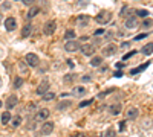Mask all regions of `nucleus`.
<instances>
[{
  "label": "nucleus",
  "mask_w": 153,
  "mask_h": 137,
  "mask_svg": "<svg viewBox=\"0 0 153 137\" xmlns=\"http://www.w3.org/2000/svg\"><path fill=\"white\" fill-rule=\"evenodd\" d=\"M120 14H121V17H126V18H127V17H130V15L133 14V9H132L130 6L126 5V6H123V9H121Z\"/></svg>",
  "instance_id": "nucleus-18"
},
{
  "label": "nucleus",
  "mask_w": 153,
  "mask_h": 137,
  "mask_svg": "<svg viewBox=\"0 0 153 137\" xmlns=\"http://www.w3.org/2000/svg\"><path fill=\"white\" fill-rule=\"evenodd\" d=\"M110 92H112V90H106V92H101V93L98 95V97H100V99H101V97H104V96H107V95H109Z\"/></svg>",
  "instance_id": "nucleus-38"
},
{
  "label": "nucleus",
  "mask_w": 153,
  "mask_h": 137,
  "mask_svg": "<svg viewBox=\"0 0 153 137\" xmlns=\"http://www.w3.org/2000/svg\"><path fill=\"white\" fill-rule=\"evenodd\" d=\"M136 52H138V51H130V52H127V53H126V55L123 56V61H127V59H129L130 56H133V55H135Z\"/></svg>",
  "instance_id": "nucleus-34"
},
{
  "label": "nucleus",
  "mask_w": 153,
  "mask_h": 137,
  "mask_svg": "<svg viewBox=\"0 0 153 137\" xmlns=\"http://www.w3.org/2000/svg\"><path fill=\"white\" fill-rule=\"evenodd\" d=\"M11 119H12V116H11V113L8 110L3 111L2 116H0V122H2V125H8V123H11Z\"/></svg>",
  "instance_id": "nucleus-16"
},
{
  "label": "nucleus",
  "mask_w": 153,
  "mask_h": 137,
  "mask_svg": "<svg viewBox=\"0 0 153 137\" xmlns=\"http://www.w3.org/2000/svg\"><path fill=\"white\" fill-rule=\"evenodd\" d=\"M117 51H118V47L115 44H107L103 47V56H113L117 53Z\"/></svg>",
  "instance_id": "nucleus-8"
},
{
  "label": "nucleus",
  "mask_w": 153,
  "mask_h": 137,
  "mask_svg": "<svg viewBox=\"0 0 153 137\" xmlns=\"http://www.w3.org/2000/svg\"><path fill=\"white\" fill-rule=\"evenodd\" d=\"M149 66H150V63L147 61V63H144V64H141V66H138L136 69H133L130 73H132V75H136V73H139V72H143V70H144L146 67H149Z\"/></svg>",
  "instance_id": "nucleus-26"
},
{
  "label": "nucleus",
  "mask_w": 153,
  "mask_h": 137,
  "mask_svg": "<svg viewBox=\"0 0 153 137\" xmlns=\"http://www.w3.org/2000/svg\"><path fill=\"white\" fill-rule=\"evenodd\" d=\"M22 2H23L25 5H26V6H31V5L35 2V0H22Z\"/></svg>",
  "instance_id": "nucleus-40"
},
{
  "label": "nucleus",
  "mask_w": 153,
  "mask_h": 137,
  "mask_svg": "<svg viewBox=\"0 0 153 137\" xmlns=\"http://www.w3.org/2000/svg\"><path fill=\"white\" fill-rule=\"evenodd\" d=\"M123 66H124V63H118V64H117V67H118V69H121Z\"/></svg>",
  "instance_id": "nucleus-47"
},
{
  "label": "nucleus",
  "mask_w": 153,
  "mask_h": 137,
  "mask_svg": "<svg viewBox=\"0 0 153 137\" xmlns=\"http://www.w3.org/2000/svg\"><path fill=\"white\" fill-rule=\"evenodd\" d=\"M101 64H103V56H92V59H91L92 67H100Z\"/></svg>",
  "instance_id": "nucleus-21"
},
{
  "label": "nucleus",
  "mask_w": 153,
  "mask_h": 137,
  "mask_svg": "<svg viewBox=\"0 0 153 137\" xmlns=\"http://www.w3.org/2000/svg\"><path fill=\"white\" fill-rule=\"evenodd\" d=\"M22 85H23V79L17 76V78L14 79V89H20V87H22Z\"/></svg>",
  "instance_id": "nucleus-32"
},
{
  "label": "nucleus",
  "mask_w": 153,
  "mask_h": 137,
  "mask_svg": "<svg viewBox=\"0 0 153 137\" xmlns=\"http://www.w3.org/2000/svg\"><path fill=\"white\" fill-rule=\"evenodd\" d=\"M89 23H91V15L83 14V15H78V17H76V24H78L80 28H84V26H87Z\"/></svg>",
  "instance_id": "nucleus-12"
},
{
  "label": "nucleus",
  "mask_w": 153,
  "mask_h": 137,
  "mask_svg": "<svg viewBox=\"0 0 153 137\" xmlns=\"http://www.w3.org/2000/svg\"><path fill=\"white\" fill-rule=\"evenodd\" d=\"M57 29V21L55 20H48L45 23V26H43V32L45 35H52Z\"/></svg>",
  "instance_id": "nucleus-2"
},
{
  "label": "nucleus",
  "mask_w": 153,
  "mask_h": 137,
  "mask_svg": "<svg viewBox=\"0 0 153 137\" xmlns=\"http://www.w3.org/2000/svg\"><path fill=\"white\" fill-rule=\"evenodd\" d=\"M0 21H2V12H0Z\"/></svg>",
  "instance_id": "nucleus-49"
},
{
  "label": "nucleus",
  "mask_w": 153,
  "mask_h": 137,
  "mask_svg": "<svg viewBox=\"0 0 153 137\" xmlns=\"http://www.w3.org/2000/svg\"><path fill=\"white\" fill-rule=\"evenodd\" d=\"M38 12H40V8H38V6H32L29 11H28V14H26V18L28 20H31V18H34L37 14H38Z\"/></svg>",
  "instance_id": "nucleus-19"
},
{
  "label": "nucleus",
  "mask_w": 153,
  "mask_h": 137,
  "mask_svg": "<svg viewBox=\"0 0 153 137\" xmlns=\"http://www.w3.org/2000/svg\"><path fill=\"white\" fill-rule=\"evenodd\" d=\"M104 34H106V31H104V29H98V31H95V32H94V35H95V37L104 35Z\"/></svg>",
  "instance_id": "nucleus-37"
},
{
  "label": "nucleus",
  "mask_w": 153,
  "mask_h": 137,
  "mask_svg": "<svg viewBox=\"0 0 153 137\" xmlns=\"http://www.w3.org/2000/svg\"><path fill=\"white\" fill-rule=\"evenodd\" d=\"M0 87H2V78H0Z\"/></svg>",
  "instance_id": "nucleus-50"
},
{
  "label": "nucleus",
  "mask_w": 153,
  "mask_h": 137,
  "mask_svg": "<svg viewBox=\"0 0 153 137\" xmlns=\"http://www.w3.org/2000/svg\"><path fill=\"white\" fill-rule=\"evenodd\" d=\"M92 102H94V99H87V101H83V102H80V108H84V107L92 105Z\"/></svg>",
  "instance_id": "nucleus-33"
},
{
  "label": "nucleus",
  "mask_w": 153,
  "mask_h": 137,
  "mask_svg": "<svg viewBox=\"0 0 153 137\" xmlns=\"http://www.w3.org/2000/svg\"><path fill=\"white\" fill-rule=\"evenodd\" d=\"M74 79H76V75H74V73L65 75V78H63V81H65L66 84H71V82H74Z\"/></svg>",
  "instance_id": "nucleus-27"
},
{
  "label": "nucleus",
  "mask_w": 153,
  "mask_h": 137,
  "mask_svg": "<svg viewBox=\"0 0 153 137\" xmlns=\"http://www.w3.org/2000/svg\"><path fill=\"white\" fill-rule=\"evenodd\" d=\"M121 110H123V105L121 104H112V105H109V113L112 116H118L121 113Z\"/></svg>",
  "instance_id": "nucleus-14"
},
{
  "label": "nucleus",
  "mask_w": 153,
  "mask_h": 137,
  "mask_svg": "<svg viewBox=\"0 0 153 137\" xmlns=\"http://www.w3.org/2000/svg\"><path fill=\"white\" fill-rule=\"evenodd\" d=\"M17 105H19V97H17L16 95H11V96L6 99V110L11 111L12 108H16Z\"/></svg>",
  "instance_id": "nucleus-7"
},
{
  "label": "nucleus",
  "mask_w": 153,
  "mask_h": 137,
  "mask_svg": "<svg viewBox=\"0 0 153 137\" xmlns=\"http://www.w3.org/2000/svg\"><path fill=\"white\" fill-rule=\"evenodd\" d=\"M81 81L83 82H91L92 81V76H91V75H84V76L81 78Z\"/></svg>",
  "instance_id": "nucleus-35"
},
{
  "label": "nucleus",
  "mask_w": 153,
  "mask_h": 137,
  "mask_svg": "<svg viewBox=\"0 0 153 137\" xmlns=\"http://www.w3.org/2000/svg\"><path fill=\"white\" fill-rule=\"evenodd\" d=\"M129 44H130V43H127V41H126V43H123V44H121V47H127Z\"/></svg>",
  "instance_id": "nucleus-46"
},
{
  "label": "nucleus",
  "mask_w": 153,
  "mask_h": 137,
  "mask_svg": "<svg viewBox=\"0 0 153 137\" xmlns=\"http://www.w3.org/2000/svg\"><path fill=\"white\" fill-rule=\"evenodd\" d=\"M49 114H51V111H49L48 108H42V110H38V111H37V114H35V120L43 122V120H46V119L49 117Z\"/></svg>",
  "instance_id": "nucleus-11"
},
{
  "label": "nucleus",
  "mask_w": 153,
  "mask_h": 137,
  "mask_svg": "<svg viewBox=\"0 0 153 137\" xmlns=\"http://www.w3.org/2000/svg\"><path fill=\"white\" fill-rule=\"evenodd\" d=\"M104 137H117V130L115 128H109L104 134Z\"/></svg>",
  "instance_id": "nucleus-30"
},
{
  "label": "nucleus",
  "mask_w": 153,
  "mask_h": 137,
  "mask_svg": "<svg viewBox=\"0 0 153 137\" xmlns=\"http://www.w3.org/2000/svg\"><path fill=\"white\" fill-rule=\"evenodd\" d=\"M52 99H55V93H52V92H46L43 95V101H46V102L52 101Z\"/></svg>",
  "instance_id": "nucleus-28"
},
{
  "label": "nucleus",
  "mask_w": 153,
  "mask_h": 137,
  "mask_svg": "<svg viewBox=\"0 0 153 137\" xmlns=\"http://www.w3.org/2000/svg\"><path fill=\"white\" fill-rule=\"evenodd\" d=\"M141 26H143V28H150V26H153V20H152V18H146V20L141 23Z\"/></svg>",
  "instance_id": "nucleus-31"
},
{
  "label": "nucleus",
  "mask_w": 153,
  "mask_h": 137,
  "mask_svg": "<svg viewBox=\"0 0 153 137\" xmlns=\"http://www.w3.org/2000/svg\"><path fill=\"white\" fill-rule=\"evenodd\" d=\"M135 14H136V17H149V11L147 9H136Z\"/></svg>",
  "instance_id": "nucleus-29"
},
{
  "label": "nucleus",
  "mask_w": 153,
  "mask_h": 137,
  "mask_svg": "<svg viewBox=\"0 0 153 137\" xmlns=\"http://www.w3.org/2000/svg\"><path fill=\"white\" fill-rule=\"evenodd\" d=\"M49 79H43L40 84L37 85V89H35V93L38 95V96H43L46 92H49Z\"/></svg>",
  "instance_id": "nucleus-4"
},
{
  "label": "nucleus",
  "mask_w": 153,
  "mask_h": 137,
  "mask_svg": "<svg viewBox=\"0 0 153 137\" xmlns=\"http://www.w3.org/2000/svg\"><path fill=\"white\" fill-rule=\"evenodd\" d=\"M138 114H139V111H138V108H135V107H130L129 110L126 111V117L130 119V120H135V119L138 117Z\"/></svg>",
  "instance_id": "nucleus-15"
},
{
  "label": "nucleus",
  "mask_w": 153,
  "mask_h": 137,
  "mask_svg": "<svg viewBox=\"0 0 153 137\" xmlns=\"http://www.w3.org/2000/svg\"><path fill=\"white\" fill-rule=\"evenodd\" d=\"M25 61H26V64L29 67H37L38 64H40V58H38L35 53H28L26 56H25Z\"/></svg>",
  "instance_id": "nucleus-5"
},
{
  "label": "nucleus",
  "mask_w": 153,
  "mask_h": 137,
  "mask_svg": "<svg viewBox=\"0 0 153 137\" xmlns=\"http://www.w3.org/2000/svg\"><path fill=\"white\" fill-rule=\"evenodd\" d=\"M147 35H149L147 32H144V34H139V35H136V37H135V40H136V41H138V40H143V38H146Z\"/></svg>",
  "instance_id": "nucleus-36"
},
{
  "label": "nucleus",
  "mask_w": 153,
  "mask_h": 137,
  "mask_svg": "<svg viewBox=\"0 0 153 137\" xmlns=\"http://www.w3.org/2000/svg\"><path fill=\"white\" fill-rule=\"evenodd\" d=\"M126 28L127 29H133V28H136L138 24H139V21H138V18L135 17V15H130V17H127L126 18Z\"/></svg>",
  "instance_id": "nucleus-13"
},
{
  "label": "nucleus",
  "mask_w": 153,
  "mask_h": 137,
  "mask_svg": "<svg viewBox=\"0 0 153 137\" xmlns=\"http://www.w3.org/2000/svg\"><path fill=\"white\" fill-rule=\"evenodd\" d=\"M22 120H23V119H22V116H19V114H17V116H12V119H11V125L14 127V128H17V127L22 125Z\"/></svg>",
  "instance_id": "nucleus-22"
},
{
  "label": "nucleus",
  "mask_w": 153,
  "mask_h": 137,
  "mask_svg": "<svg viewBox=\"0 0 153 137\" xmlns=\"http://www.w3.org/2000/svg\"><path fill=\"white\" fill-rule=\"evenodd\" d=\"M31 32H32V26L28 23V24H25L23 29H22V37H23V38H26V37L31 35Z\"/></svg>",
  "instance_id": "nucleus-20"
},
{
  "label": "nucleus",
  "mask_w": 153,
  "mask_h": 137,
  "mask_svg": "<svg viewBox=\"0 0 153 137\" xmlns=\"http://www.w3.org/2000/svg\"><path fill=\"white\" fill-rule=\"evenodd\" d=\"M2 8H3V9H11V3H9V2H3Z\"/></svg>",
  "instance_id": "nucleus-41"
},
{
  "label": "nucleus",
  "mask_w": 153,
  "mask_h": 137,
  "mask_svg": "<svg viewBox=\"0 0 153 137\" xmlns=\"http://www.w3.org/2000/svg\"><path fill=\"white\" fill-rule=\"evenodd\" d=\"M87 3V0H83V2H78V6H83V5H86Z\"/></svg>",
  "instance_id": "nucleus-45"
},
{
  "label": "nucleus",
  "mask_w": 153,
  "mask_h": 137,
  "mask_svg": "<svg viewBox=\"0 0 153 137\" xmlns=\"http://www.w3.org/2000/svg\"><path fill=\"white\" fill-rule=\"evenodd\" d=\"M75 37H76V34H75L74 29H68V31L65 32V40H66V41H69V40H75Z\"/></svg>",
  "instance_id": "nucleus-24"
},
{
  "label": "nucleus",
  "mask_w": 153,
  "mask_h": 137,
  "mask_svg": "<svg viewBox=\"0 0 153 137\" xmlns=\"http://www.w3.org/2000/svg\"><path fill=\"white\" fill-rule=\"evenodd\" d=\"M80 51H81V53L86 55V56H92V55L95 53V51H97V47H95L92 43H86V44H81Z\"/></svg>",
  "instance_id": "nucleus-3"
},
{
  "label": "nucleus",
  "mask_w": 153,
  "mask_h": 137,
  "mask_svg": "<svg viewBox=\"0 0 153 137\" xmlns=\"http://www.w3.org/2000/svg\"><path fill=\"white\" fill-rule=\"evenodd\" d=\"M5 28H6L8 32L16 31V28H17V20H16L14 17H8V18L5 20Z\"/></svg>",
  "instance_id": "nucleus-10"
},
{
  "label": "nucleus",
  "mask_w": 153,
  "mask_h": 137,
  "mask_svg": "<svg viewBox=\"0 0 153 137\" xmlns=\"http://www.w3.org/2000/svg\"><path fill=\"white\" fill-rule=\"evenodd\" d=\"M52 131H54V122H45L43 125H42V128H40V133L43 136L52 134Z\"/></svg>",
  "instance_id": "nucleus-9"
},
{
  "label": "nucleus",
  "mask_w": 153,
  "mask_h": 137,
  "mask_svg": "<svg viewBox=\"0 0 153 137\" xmlns=\"http://www.w3.org/2000/svg\"><path fill=\"white\" fill-rule=\"evenodd\" d=\"M80 47H81L80 43H78V41H75V40H69V41H66V44H65L66 52H76Z\"/></svg>",
  "instance_id": "nucleus-6"
},
{
  "label": "nucleus",
  "mask_w": 153,
  "mask_h": 137,
  "mask_svg": "<svg viewBox=\"0 0 153 137\" xmlns=\"http://www.w3.org/2000/svg\"><path fill=\"white\" fill-rule=\"evenodd\" d=\"M71 137H84V134H83V133H76V134H74V136H71Z\"/></svg>",
  "instance_id": "nucleus-43"
},
{
  "label": "nucleus",
  "mask_w": 153,
  "mask_h": 137,
  "mask_svg": "<svg viewBox=\"0 0 153 137\" xmlns=\"http://www.w3.org/2000/svg\"><path fill=\"white\" fill-rule=\"evenodd\" d=\"M126 130V122H121L120 123V131H124Z\"/></svg>",
  "instance_id": "nucleus-42"
},
{
  "label": "nucleus",
  "mask_w": 153,
  "mask_h": 137,
  "mask_svg": "<svg viewBox=\"0 0 153 137\" xmlns=\"http://www.w3.org/2000/svg\"><path fill=\"white\" fill-rule=\"evenodd\" d=\"M87 93V90H86V87H83V85H76V87H74V90H72V95H75V96H84Z\"/></svg>",
  "instance_id": "nucleus-17"
},
{
  "label": "nucleus",
  "mask_w": 153,
  "mask_h": 137,
  "mask_svg": "<svg viewBox=\"0 0 153 137\" xmlns=\"http://www.w3.org/2000/svg\"><path fill=\"white\" fill-rule=\"evenodd\" d=\"M34 108H35V104H34V102H31V104H29V107H28V110H34Z\"/></svg>",
  "instance_id": "nucleus-44"
},
{
  "label": "nucleus",
  "mask_w": 153,
  "mask_h": 137,
  "mask_svg": "<svg viewBox=\"0 0 153 137\" xmlns=\"http://www.w3.org/2000/svg\"><path fill=\"white\" fill-rule=\"evenodd\" d=\"M141 53H144V55H150V53H153V43L146 44V46L141 49Z\"/></svg>",
  "instance_id": "nucleus-23"
},
{
  "label": "nucleus",
  "mask_w": 153,
  "mask_h": 137,
  "mask_svg": "<svg viewBox=\"0 0 153 137\" xmlns=\"http://www.w3.org/2000/svg\"><path fill=\"white\" fill-rule=\"evenodd\" d=\"M71 105H72V102H71V101H61V102L57 105V110H60V111H63V110H68Z\"/></svg>",
  "instance_id": "nucleus-25"
},
{
  "label": "nucleus",
  "mask_w": 153,
  "mask_h": 137,
  "mask_svg": "<svg viewBox=\"0 0 153 137\" xmlns=\"http://www.w3.org/2000/svg\"><path fill=\"white\" fill-rule=\"evenodd\" d=\"M28 66V64H26ZM26 66H25L23 63H20V70H22V73H26L28 72V69H26Z\"/></svg>",
  "instance_id": "nucleus-39"
},
{
  "label": "nucleus",
  "mask_w": 153,
  "mask_h": 137,
  "mask_svg": "<svg viewBox=\"0 0 153 137\" xmlns=\"http://www.w3.org/2000/svg\"><path fill=\"white\" fill-rule=\"evenodd\" d=\"M2 107H3V102H2V101H0V108H2Z\"/></svg>",
  "instance_id": "nucleus-48"
},
{
  "label": "nucleus",
  "mask_w": 153,
  "mask_h": 137,
  "mask_svg": "<svg viewBox=\"0 0 153 137\" xmlns=\"http://www.w3.org/2000/svg\"><path fill=\"white\" fill-rule=\"evenodd\" d=\"M110 20H112V12L110 11H107V9H103V11H100L98 14L95 15V21L98 23V24H107V23H110Z\"/></svg>",
  "instance_id": "nucleus-1"
}]
</instances>
